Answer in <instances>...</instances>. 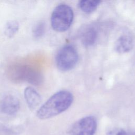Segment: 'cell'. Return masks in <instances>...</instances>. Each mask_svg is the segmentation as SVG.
<instances>
[{"instance_id":"9","label":"cell","mask_w":135,"mask_h":135,"mask_svg":"<svg viewBox=\"0 0 135 135\" xmlns=\"http://www.w3.org/2000/svg\"><path fill=\"white\" fill-rule=\"evenodd\" d=\"M98 36L99 33L97 28L93 26H89L87 27L82 34V43L84 46H91L97 42Z\"/></svg>"},{"instance_id":"2","label":"cell","mask_w":135,"mask_h":135,"mask_svg":"<svg viewBox=\"0 0 135 135\" xmlns=\"http://www.w3.org/2000/svg\"><path fill=\"white\" fill-rule=\"evenodd\" d=\"M73 17V11L70 6L65 4L58 5L54 8L51 15L52 27L58 32H65L71 25Z\"/></svg>"},{"instance_id":"4","label":"cell","mask_w":135,"mask_h":135,"mask_svg":"<svg viewBox=\"0 0 135 135\" xmlns=\"http://www.w3.org/2000/svg\"><path fill=\"white\" fill-rule=\"evenodd\" d=\"M12 73L13 76L17 79V81H25L36 85L41 80V74L40 72L30 65H19L14 67Z\"/></svg>"},{"instance_id":"3","label":"cell","mask_w":135,"mask_h":135,"mask_svg":"<svg viewBox=\"0 0 135 135\" xmlns=\"http://www.w3.org/2000/svg\"><path fill=\"white\" fill-rule=\"evenodd\" d=\"M79 55L76 49L72 45L62 46L57 52L55 61L57 68L62 71H68L76 65Z\"/></svg>"},{"instance_id":"10","label":"cell","mask_w":135,"mask_h":135,"mask_svg":"<svg viewBox=\"0 0 135 135\" xmlns=\"http://www.w3.org/2000/svg\"><path fill=\"white\" fill-rule=\"evenodd\" d=\"M100 1L83 0L79 2V6L82 11L85 13H91L94 12L100 4Z\"/></svg>"},{"instance_id":"6","label":"cell","mask_w":135,"mask_h":135,"mask_svg":"<svg viewBox=\"0 0 135 135\" xmlns=\"http://www.w3.org/2000/svg\"><path fill=\"white\" fill-rule=\"evenodd\" d=\"M20 103L18 99L15 95L8 94L2 100L0 109L1 111L8 115H13L16 114L19 110Z\"/></svg>"},{"instance_id":"13","label":"cell","mask_w":135,"mask_h":135,"mask_svg":"<svg viewBox=\"0 0 135 135\" xmlns=\"http://www.w3.org/2000/svg\"><path fill=\"white\" fill-rule=\"evenodd\" d=\"M116 135H129L124 130H121L119 131Z\"/></svg>"},{"instance_id":"1","label":"cell","mask_w":135,"mask_h":135,"mask_svg":"<svg viewBox=\"0 0 135 135\" xmlns=\"http://www.w3.org/2000/svg\"><path fill=\"white\" fill-rule=\"evenodd\" d=\"M73 101L72 94L67 90H61L53 94L38 109L36 116L44 120L56 116L66 111Z\"/></svg>"},{"instance_id":"11","label":"cell","mask_w":135,"mask_h":135,"mask_svg":"<svg viewBox=\"0 0 135 135\" xmlns=\"http://www.w3.org/2000/svg\"><path fill=\"white\" fill-rule=\"evenodd\" d=\"M20 25L17 21L12 20L8 21L4 28V34L9 38L13 37L19 30Z\"/></svg>"},{"instance_id":"8","label":"cell","mask_w":135,"mask_h":135,"mask_svg":"<svg viewBox=\"0 0 135 135\" xmlns=\"http://www.w3.org/2000/svg\"><path fill=\"white\" fill-rule=\"evenodd\" d=\"M133 47V39L128 34L120 36L116 40L114 49L116 52L123 54L129 52Z\"/></svg>"},{"instance_id":"12","label":"cell","mask_w":135,"mask_h":135,"mask_svg":"<svg viewBox=\"0 0 135 135\" xmlns=\"http://www.w3.org/2000/svg\"><path fill=\"white\" fill-rule=\"evenodd\" d=\"M45 32V24L43 22L37 23L33 27L32 33L35 38H40L42 36Z\"/></svg>"},{"instance_id":"5","label":"cell","mask_w":135,"mask_h":135,"mask_svg":"<svg viewBox=\"0 0 135 135\" xmlns=\"http://www.w3.org/2000/svg\"><path fill=\"white\" fill-rule=\"evenodd\" d=\"M97 127L95 118L93 116L84 117L73 124L69 130L71 135H94Z\"/></svg>"},{"instance_id":"7","label":"cell","mask_w":135,"mask_h":135,"mask_svg":"<svg viewBox=\"0 0 135 135\" xmlns=\"http://www.w3.org/2000/svg\"><path fill=\"white\" fill-rule=\"evenodd\" d=\"M25 101L31 110H35L41 103V97L39 93L32 86H27L24 91Z\"/></svg>"}]
</instances>
